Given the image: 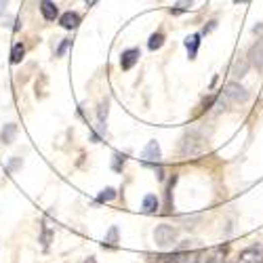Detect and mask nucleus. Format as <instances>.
Here are the masks:
<instances>
[{
  "label": "nucleus",
  "mask_w": 263,
  "mask_h": 263,
  "mask_svg": "<svg viewBox=\"0 0 263 263\" xmlns=\"http://www.w3.org/2000/svg\"><path fill=\"white\" fill-rule=\"evenodd\" d=\"M246 101H249V91H246L240 82H229V84H225V89L219 95L217 108L232 110L234 106H240V103H246Z\"/></svg>",
  "instance_id": "nucleus-1"
},
{
  "label": "nucleus",
  "mask_w": 263,
  "mask_h": 263,
  "mask_svg": "<svg viewBox=\"0 0 263 263\" xmlns=\"http://www.w3.org/2000/svg\"><path fill=\"white\" fill-rule=\"evenodd\" d=\"M204 152V137L198 131L186 133V137L181 141V154L183 156H198Z\"/></svg>",
  "instance_id": "nucleus-2"
},
{
  "label": "nucleus",
  "mask_w": 263,
  "mask_h": 263,
  "mask_svg": "<svg viewBox=\"0 0 263 263\" xmlns=\"http://www.w3.org/2000/svg\"><path fill=\"white\" fill-rule=\"evenodd\" d=\"M255 34H257V42L253 44V49L249 53V61L253 68L263 72V26L255 28Z\"/></svg>",
  "instance_id": "nucleus-3"
},
{
  "label": "nucleus",
  "mask_w": 263,
  "mask_h": 263,
  "mask_svg": "<svg viewBox=\"0 0 263 263\" xmlns=\"http://www.w3.org/2000/svg\"><path fill=\"white\" fill-rule=\"evenodd\" d=\"M154 240H156L158 246L166 249V246H171L175 240H177V229H175L173 225H158L154 229Z\"/></svg>",
  "instance_id": "nucleus-4"
},
{
  "label": "nucleus",
  "mask_w": 263,
  "mask_h": 263,
  "mask_svg": "<svg viewBox=\"0 0 263 263\" xmlns=\"http://www.w3.org/2000/svg\"><path fill=\"white\" fill-rule=\"evenodd\" d=\"M234 263H263V246L261 244L246 246L244 251H240Z\"/></svg>",
  "instance_id": "nucleus-5"
},
{
  "label": "nucleus",
  "mask_w": 263,
  "mask_h": 263,
  "mask_svg": "<svg viewBox=\"0 0 263 263\" xmlns=\"http://www.w3.org/2000/svg\"><path fill=\"white\" fill-rule=\"evenodd\" d=\"M202 253L200 251H177L175 255L162 257L164 263H200Z\"/></svg>",
  "instance_id": "nucleus-6"
},
{
  "label": "nucleus",
  "mask_w": 263,
  "mask_h": 263,
  "mask_svg": "<svg viewBox=\"0 0 263 263\" xmlns=\"http://www.w3.org/2000/svg\"><path fill=\"white\" fill-rule=\"evenodd\" d=\"M141 158H143V162H154V166L160 162V158H162V152H160V146H158V141H148V146L143 148V152H141Z\"/></svg>",
  "instance_id": "nucleus-7"
},
{
  "label": "nucleus",
  "mask_w": 263,
  "mask_h": 263,
  "mask_svg": "<svg viewBox=\"0 0 263 263\" xmlns=\"http://www.w3.org/2000/svg\"><path fill=\"white\" fill-rule=\"evenodd\" d=\"M139 57H141L139 49H126V51H122V55H120V70L129 72L135 63L139 61Z\"/></svg>",
  "instance_id": "nucleus-8"
},
{
  "label": "nucleus",
  "mask_w": 263,
  "mask_h": 263,
  "mask_svg": "<svg viewBox=\"0 0 263 263\" xmlns=\"http://www.w3.org/2000/svg\"><path fill=\"white\" fill-rule=\"evenodd\" d=\"M59 26H61L63 30H76L78 26H80V15L74 13V11L63 13L61 17H59Z\"/></svg>",
  "instance_id": "nucleus-9"
},
{
  "label": "nucleus",
  "mask_w": 263,
  "mask_h": 263,
  "mask_svg": "<svg viewBox=\"0 0 263 263\" xmlns=\"http://www.w3.org/2000/svg\"><path fill=\"white\" fill-rule=\"evenodd\" d=\"M40 13H42V17L46 19V21H55L59 17V9L55 6V2H51V0H40Z\"/></svg>",
  "instance_id": "nucleus-10"
},
{
  "label": "nucleus",
  "mask_w": 263,
  "mask_h": 263,
  "mask_svg": "<svg viewBox=\"0 0 263 263\" xmlns=\"http://www.w3.org/2000/svg\"><path fill=\"white\" fill-rule=\"evenodd\" d=\"M15 135H17V124H4V129L0 131V141L4 143V146H11V143L15 141Z\"/></svg>",
  "instance_id": "nucleus-11"
},
{
  "label": "nucleus",
  "mask_w": 263,
  "mask_h": 263,
  "mask_svg": "<svg viewBox=\"0 0 263 263\" xmlns=\"http://www.w3.org/2000/svg\"><path fill=\"white\" fill-rule=\"evenodd\" d=\"M198 46H200V34H192V36H188V38H186V49H188L189 59H196Z\"/></svg>",
  "instance_id": "nucleus-12"
},
{
  "label": "nucleus",
  "mask_w": 263,
  "mask_h": 263,
  "mask_svg": "<svg viewBox=\"0 0 263 263\" xmlns=\"http://www.w3.org/2000/svg\"><path fill=\"white\" fill-rule=\"evenodd\" d=\"M158 198L154 196V194H148L146 198H143V204H141V209H143V213H148V215H152V213H156L158 211Z\"/></svg>",
  "instance_id": "nucleus-13"
},
{
  "label": "nucleus",
  "mask_w": 263,
  "mask_h": 263,
  "mask_svg": "<svg viewBox=\"0 0 263 263\" xmlns=\"http://www.w3.org/2000/svg\"><path fill=\"white\" fill-rule=\"evenodd\" d=\"M249 66H251L249 57H240V59H236V63H234V74L242 78V76L246 74V72H249Z\"/></svg>",
  "instance_id": "nucleus-14"
},
{
  "label": "nucleus",
  "mask_w": 263,
  "mask_h": 263,
  "mask_svg": "<svg viewBox=\"0 0 263 263\" xmlns=\"http://www.w3.org/2000/svg\"><path fill=\"white\" fill-rule=\"evenodd\" d=\"M162 44H164V34H162V32H156V34L150 36V40H148L150 51H158Z\"/></svg>",
  "instance_id": "nucleus-15"
},
{
  "label": "nucleus",
  "mask_w": 263,
  "mask_h": 263,
  "mask_svg": "<svg viewBox=\"0 0 263 263\" xmlns=\"http://www.w3.org/2000/svg\"><path fill=\"white\" fill-rule=\"evenodd\" d=\"M23 55H26V46H23L21 42L13 44V49H11V63H21Z\"/></svg>",
  "instance_id": "nucleus-16"
},
{
  "label": "nucleus",
  "mask_w": 263,
  "mask_h": 263,
  "mask_svg": "<svg viewBox=\"0 0 263 263\" xmlns=\"http://www.w3.org/2000/svg\"><path fill=\"white\" fill-rule=\"evenodd\" d=\"M194 4V0H177L175 2V6L171 9V15H181V13H186L189 11V6Z\"/></svg>",
  "instance_id": "nucleus-17"
},
{
  "label": "nucleus",
  "mask_w": 263,
  "mask_h": 263,
  "mask_svg": "<svg viewBox=\"0 0 263 263\" xmlns=\"http://www.w3.org/2000/svg\"><path fill=\"white\" fill-rule=\"evenodd\" d=\"M114 198H116V189L106 188V189H101V194L97 196V202H110V200H114Z\"/></svg>",
  "instance_id": "nucleus-18"
},
{
  "label": "nucleus",
  "mask_w": 263,
  "mask_h": 263,
  "mask_svg": "<svg viewBox=\"0 0 263 263\" xmlns=\"http://www.w3.org/2000/svg\"><path fill=\"white\" fill-rule=\"evenodd\" d=\"M175 183H177V175H173V179L169 181V188H166V211H171V206H173V188H175Z\"/></svg>",
  "instance_id": "nucleus-19"
},
{
  "label": "nucleus",
  "mask_w": 263,
  "mask_h": 263,
  "mask_svg": "<svg viewBox=\"0 0 263 263\" xmlns=\"http://www.w3.org/2000/svg\"><path fill=\"white\" fill-rule=\"evenodd\" d=\"M118 242V229L116 227H110V232L106 236V242H103V246H110V244H114Z\"/></svg>",
  "instance_id": "nucleus-20"
},
{
  "label": "nucleus",
  "mask_w": 263,
  "mask_h": 263,
  "mask_svg": "<svg viewBox=\"0 0 263 263\" xmlns=\"http://www.w3.org/2000/svg\"><path fill=\"white\" fill-rule=\"evenodd\" d=\"M97 116H99V122H103V120L108 118V101H106V103H101V106H99Z\"/></svg>",
  "instance_id": "nucleus-21"
},
{
  "label": "nucleus",
  "mask_w": 263,
  "mask_h": 263,
  "mask_svg": "<svg viewBox=\"0 0 263 263\" xmlns=\"http://www.w3.org/2000/svg\"><path fill=\"white\" fill-rule=\"evenodd\" d=\"M70 44H72V40H68V38H66V40H63V42L59 44V49L55 51V55H57V57H63V53L68 51V46H70Z\"/></svg>",
  "instance_id": "nucleus-22"
},
{
  "label": "nucleus",
  "mask_w": 263,
  "mask_h": 263,
  "mask_svg": "<svg viewBox=\"0 0 263 263\" xmlns=\"http://www.w3.org/2000/svg\"><path fill=\"white\" fill-rule=\"evenodd\" d=\"M49 242H51V232L46 227H42V244L49 246Z\"/></svg>",
  "instance_id": "nucleus-23"
},
{
  "label": "nucleus",
  "mask_w": 263,
  "mask_h": 263,
  "mask_svg": "<svg viewBox=\"0 0 263 263\" xmlns=\"http://www.w3.org/2000/svg\"><path fill=\"white\" fill-rule=\"evenodd\" d=\"M19 164H21V160H19V158H15V160H11V162H9V169H6V171H9V173H13V171L17 169Z\"/></svg>",
  "instance_id": "nucleus-24"
},
{
  "label": "nucleus",
  "mask_w": 263,
  "mask_h": 263,
  "mask_svg": "<svg viewBox=\"0 0 263 263\" xmlns=\"http://www.w3.org/2000/svg\"><path fill=\"white\" fill-rule=\"evenodd\" d=\"M6 4H9V0H0V15H4Z\"/></svg>",
  "instance_id": "nucleus-25"
},
{
  "label": "nucleus",
  "mask_w": 263,
  "mask_h": 263,
  "mask_svg": "<svg viewBox=\"0 0 263 263\" xmlns=\"http://www.w3.org/2000/svg\"><path fill=\"white\" fill-rule=\"evenodd\" d=\"M84 2H86V4H89V6H93L95 2H97V0H84Z\"/></svg>",
  "instance_id": "nucleus-26"
},
{
  "label": "nucleus",
  "mask_w": 263,
  "mask_h": 263,
  "mask_svg": "<svg viewBox=\"0 0 263 263\" xmlns=\"http://www.w3.org/2000/svg\"><path fill=\"white\" fill-rule=\"evenodd\" d=\"M234 2H249V0H234Z\"/></svg>",
  "instance_id": "nucleus-27"
},
{
  "label": "nucleus",
  "mask_w": 263,
  "mask_h": 263,
  "mask_svg": "<svg viewBox=\"0 0 263 263\" xmlns=\"http://www.w3.org/2000/svg\"><path fill=\"white\" fill-rule=\"evenodd\" d=\"M206 263H217V261H215V259H209V261H206Z\"/></svg>",
  "instance_id": "nucleus-28"
}]
</instances>
